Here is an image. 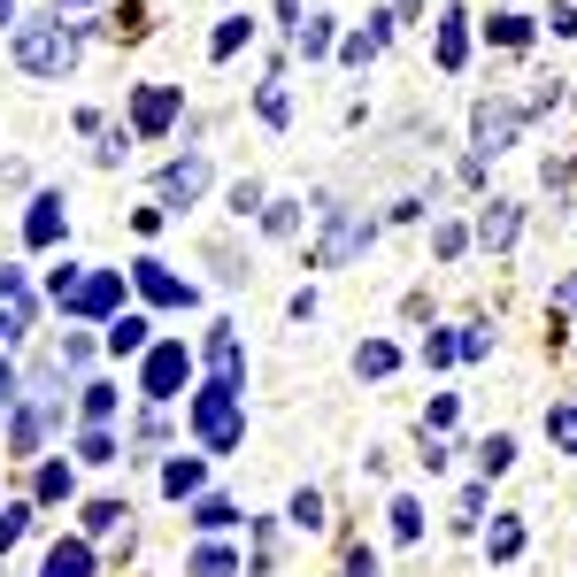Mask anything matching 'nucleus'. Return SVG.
I'll use <instances>...</instances> for the list:
<instances>
[{"label":"nucleus","mask_w":577,"mask_h":577,"mask_svg":"<svg viewBox=\"0 0 577 577\" xmlns=\"http://www.w3.org/2000/svg\"><path fill=\"white\" fill-rule=\"evenodd\" d=\"M516 223H524V216H516L509 201H492V208L477 216V239H485V246H509V239H516Z\"/></svg>","instance_id":"obj_16"},{"label":"nucleus","mask_w":577,"mask_h":577,"mask_svg":"<svg viewBox=\"0 0 577 577\" xmlns=\"http://www.w3.org/2000/svg\"><path fill=\"white\" fill-rule=\"evenodd\" d=\"M116 524H124L116 501H93V509H86V531H116Z\"/></svg>","instance_id":"obj_37"},{"label":"nucleus","mask_w":577,"mask_h":577,"mask_svg":"<svg viewBox=\"0 0 577 577\" xmlns=\"http://www.w3.org/2000/svg\"><path fill=\"white\" fill-rule=\"evenodd\" d=\"M193 577H239L231 547H201V554H193Z\"/></svg>","instance_id":"obj_22"},{"label":"nucleus","mask_w":577,"mask_h":577,"mask_svg":"<svg viewBox=\"0 0 577 577\" xmlns=\"http://www.w3.org/2000/svg\"><path fill=\"white\" fill-rule=\"evenodd\" d=\"M0 316L24 332V316H31V285H24V270H0Z\"/></svg>","instance_id":"obj_15"},{"label":"nucleus","mask_w":577,"mask_h":577,"mask_svg":"<svg viewBox=\"0 0 577 577\" xmlns=\"http://www.w3.org/2000/svg\"><path fill=\"white\" fill-rule=\"evenodd\" d=\"M9 16H16V0H0V24H9Z\"/></svg>","instance_id":"obj_42"},{"label":"nucleus","mask_w":577,"mask_h":577,"mask_svg":"<svg viewBox=\"0 0 577 577\" xmlns=\"http://www.w3.org/2000/svg\"><path fill=\"white\" fill-rule=\"evenodd\" d=\"M86 416H93V424L116 416V393H108V385H86Z\"/></svg>","instance_id":"obj_32"},{"label":"nucleus","mask_w":577,"mask_h":577,"mask_svg":"<svg viewBox=\"0 0 577 577\" xmlns=\"http://www.w3.org/2000/svg\"><path fill=\"white\" fill-rule=\"evenodd\" d=\"M447 424H454V393H439V400H432V408H424V432H432V439H439V432H447Z\"/></svg>","instance_id":"obj_33"},{"label":"nucleus","mask_w":577,"mask_h":577,"mask_svg":"<svg viewBox=\"0 0 577 577\" xmlns=\"http://www.w3.org/2000/svg\"><path fill=\"white\" fill-rule=\"evenodd\" d=\"M293 524H300V531L323 524V501H316V492H293Z\"/></svg>","instance_id":"obj_34"},{"label":"nucleus","mask_w":577,"mask_h":577,"mask_svg":"<svg viewBox=\"0 0 577 577\" xmlns=\"http://www.w3.org/2000/svg\"><path fill=\"white\" fill-rule=\"evenodd\" d=\"M485 347H492V339H485V332H454V362H477V355H485Z\"/></svg>","instance_id":"obj_39"},{"label":"nucleus","mask_w":577,"mask_h":577,"mask_svg":"<svg viewBox=\"0 0 577 577\" xmlns=\"http://www.w3.org/2000/svg\"><path fill=\"white\" fill-rule=\"evenodd\" d=\"M477 154H501L509 139H516V124H524V108H509V101H477Z\"/></svg>","instance_id":"obj_5"},{"label":"nucleus","mask_w":577,"mask_h":577,"mask_svg":"<svg viewBox=\"0 0 577 577\" xmlns=\"http://www.w3.org/2000/svg\"><path fill=\"white\" fill-rule=\"evenodd\" d=\"M69 54H77V39H69L62 24H31V31H16V62H24L31 77H62Z\"/></svg>","instance_id":"obj_2"},{"label":"nucleus","mask_w":577,"mask_h":577,"mask_svg":"<svg viewBox=\"0 0 577 577\" xmlns=\"http://www.w3.org/2000/svg\"><path fill=\"white\" fill-rule=\"evenodd\" d=\"M293 47H300V54H332V16L300 24V31H293Z\"/></svg>","instance_id":"obj_24"},{"label":"nucleus","mask_w":577,"mask_h":577,"mask_svg":"<svg viewBox=\"0 0 577 577\" xmlns=\"http://www.w3.org/2000/svg\"><path fill=\"white\" fill-rule=\"evenodd\" d=\"M116 300H124V278H116V270H93V278H77V285L62 293L69 316H108Z\"/></svg>","instance_id":"obj_4"},{"label":"nucleus","mask_w":577,"mask_h":577,"mask_svg":"<svg viewBox=\"0 0 577 577\" xmlns=\"http://www.w3.org/2000/svg\"><path fill=\"white\" fill-rule=\"evenodd\" d=\"M470 54V16H439V69H462Z\"/></svg>","instance_id":"obj_14"},{"label":"nucleus","mask_w":577,"mask_h":577,"mask_svg":"<svg viewBox=\"0 0 577 577\" xmlns=\"http://www.w3.org/2000/svg\"><path fill=\"white\" fill-rule=\"evenodd\" d=\"M246 31H255V24H246V16H231V24H216V62H223V54H239V47H246Z\"/></svg>","instance_id":"obj_27"},{"label":"nucleus","mask_w":577,"mask_h":577,"mask_svg":"<svg viewBox=\"0 0 577 577\" xmlns=\"http://www.w3.org/2000/svg\"><path fill=\"white\" fill-rule=\"evenodd\" d=\"M370 246V216H355V208H332V223H323V246H316V262L323 270H339V262H355Z\"/></svg>","instance_id":"obj_3"},{"label":"nucleus","mask_w":577,"mask_h":577,"mask_svg":"<svg viewBox=\"0 0 577 577\" xmlns=\"http://www.w3.org/2000/svg\"><path fill=\"white\" fill-rule=\"evenodd\" d=\"M393 362H400V355H393L385 339H370V347H355V377H385Z\"/></svg>","instance_id":"obj_20"},{"label":"nucleus","mask_w":577,"mask_h":577,"mask_svg":"<svg viewBox=\"0 0 577 577\" xmlns=\"http://www.w3.org/2000/svg\"><path fill=\"white\" fill-rule=\"evenodd\" d=\"M77 454H86V462H116V439H108V432L93 424V432H86V447H77Z\"/></svg>","instance_id":"obj_36"},{"label":"nucleus","mask_w":577,"mask_h":577,"mask_svg":"<svg viewBox=\"0 0 577 577\" xmlns=\"http://www.w3.org/2000/svg\"><path fill=\"white\" fill-rule=\"evenodd\" d=\"M231 516H239V509L223 501V492H201V501H193V524H201V531H223Z\"/></svg>","instance_id":"obj_19"},{"label":"nucleus","mask_w":577,"mask_h":577,"mask_svg":"<svg viewBox=\"0 0 577 577\" xmlns=\"http://www.w3.org/2000/svg\"><path fill=\"white\" fill-rule=\"evenodd\" d=\"M62 9H86V0H62Z\"/></svg>","instance_id":"obj_44"},{"label":"nucleus","mask_w":577,"mask_h":577,"mask_svg":"<svg viewBox=\"0 0 577 577\" xmlns=\"http://www.w3.org/2000/svg\"><path fill=\"white\" fill-rule=\"evenodd\" d=\"M262 116H270V124H285V116H293V101H285V86H278V77L262 86Z\"/></svg>","instance_id":"obj_35"},{"label":"nucleus","mask_w":577,"mask_h":577,"mask_svg":"<svg viewBox=\"0 0 577 577\" xmlns=\"http://www.w3.org/2000/svg\"><path fill=\"white\" fill-rule=\"evenodd\" d=\"M108 347H116V355H139V347H146V316H116V323H108Z\"/></svg>","instance_id":"obj_18"},{"label":"nucleus","mask_w":577,"mask_h":577,"mask_svg":"<svg viewBox=\"0 0 577 577\" xmlns=\"http://www.w3.org/2000/svg\"><path fill=\"white\" fill-rule=\"evenodd\" d=\"M9 332H16V323H9V316H0V339H9Z\"/></svg>","instance_id":"obj_43"},{"label":"nucleus","mask_w":577,"mask_h":577,"mask_svg":"<svg viewBox=\"0 0 577 577\" xmlns=\"http://www.w3.org/2000/svg\"><path fill=\"white\" fill-rule=\"evenodd\" d=\"M24 531H31V509H24V501H16V509H0V554H9Z\"/></svg>","instance_id":"obj_26"},{"label":"nucleus","mask_w":577,"mask_h":577,"mask_svg":"<svg viewBox=\"0 0 577 577\" xmlns=\"http://www.w3.org/2000/svg\"><path fill=\"white\" fill-rule=\"evenodd\" d=\"M547 439L577 454V408H547Z\"/></svg>","instance_id":"obj_25"},{"label":"nucleus","mask_w":577,"mask_h":577,"mask_svg":"<svg viewBox=\"0 0 577 577\" xmlns=\"http://www.w3.org/2000/svg\"><path fill=\"white\" fill-rule=\"evenodd\" d=\"M39 501H69V470H62V462L39 470Z\"/></svg>","instance_id":"obj_29"},{"label":"nucleus","mask_w":577,"mask_h":577,"mask_svg":"<svg viewBox=\"0 0 577 577\" xmlns=\"http://www.w3.org/2000/svg\"><path fill=\"white\" fill-rule=\"evenodd\" d=\"M477 462H485V477H501V470L516 462V439H501V432H492V439L477 447Z\"/></svg>","instance_id":"obj_23"},{"label":"nucleus","mask_w":577,"mask_h":577,"mask_svg":"<svg viewBox=\"0 0 577 577\" xmlns=\"http://www.w3.org/2000/svg\"><path fill=\"white\" fill-rule=\"evenodd\" d=\"M208 370H216L208 385H231V393H239V370H246V355H239V339H231V332H216V339H208Z\"/></svg>","instance_id":"obj_13"},{"label":"nucleus","mask_w":577,"mask_h":577,"mask_svg":"<svg viewBox=\"0 0 577 577\" xmlns=\"http://www.w3.org/2000/svg\"><path fill=\"white\" fill-rule=\"evenodd\" d=\"M162 492H178V501H185V492H201V454H178L170 470H162Z\"/></svg>","instance_id":"obj_17"},{"label":"nucleus","mask_w":577,"mask_h":577,"mask_svg":"<svg viewBox=\"0 0 577 577\" xmlns=\"http://www.w3.org/2000/svg\"><path fill=\"white\" fill-rule=\"evenodd\" d=\"M262 223H270L278 239H293V231H300V208H293V201H278V208H262Z\"/></svg>","instance_id":"obj_31"},{"label":"nucleus","mask_w":577,"mask_h":577,"mask_svg":"<svg viewBox=\"0 0 577 577\" xmlns=\"http://www.w3.org/2000/svg\"><path fill=\"white\" fill-rule=\"evenodd\" d=\"M193 432H201L208 454H231V447L246 439V424H239V393H231V385H208V393L193 400Z\"/></svg>","instance_id":"obj_1"},{"label":"nucleus","mask_w":577,"mask_h":577,"mask_svg":"<svg viewBox=\"0 0 577 577\" xmlns=\"http://www.w3.org/2000/svg\"><path fill=\"white\" fill-rule=\"evenodd\" d=\"M516 547H524V524H516V516H501V524H492V539H485V554H492V562H509Z\"/></svg>","instance_id":"obj_21"},{"label":"nucleus","mask_w":577,"mask_h":577,"mask_svg":"<svg viewBox=\"0 0 577 577\" xmlns=\"http://www.w3.org/2000/svg\"><path fill=\"white\" fill-rule=\"evenodd\" d=\"M208 193V154H185V162H170V170H162V201H201Z\"/></svg>","instance_id":"obj_7"},{"label":"nucleus","mask_w":577,"mask_h":577,"mask_svg":"<svg viewBox=\"0 0 577 577\" xmlns=\"http://www.w3.org/2000/svg\"><path fill=\"white\" fill-rule=\"evenodd\" d=\"M485 31H492V39H501V47H524V39H531V24H524V16H492Z\"/></svg>","instance_id":"obj_30"},{"label":"nucleus","mask_w":577,"mask_h":577,"mask_svg":"<svg viewBox=\"0 0 577 577\" xmlns=\"http://www.w3.org/2000/svg\"><path fill=\"white\" fill-rule=\"evenodd\" d=\"M9 400H16V370H9V362H0V408H9Z\"/></svg>","instance_id":"obj_41"},{"label":"nucleus","mask_w":577,"mask_h":577,"mask_svg":"<svg viewBox=\"0 0 577 577\" xmlns=\"http://www.w3.org/2000/svg\"><path fill=\"white\" fill-rule=\"evenodd\" d=\"M39 577H93V547H86V539H62V547H47Z\"/></svg>","instance_id":"obj_11"},{"label":"nucleus","mask_w":577,"mask_h":577,"mask_svg":"<svg viewBox=\"0 0 577 577\" xmlns=\"http://www.w3.org/2000/svg\"><path fill=\"white\" fill-rule=\"evenodd\" d=\"M62 223H69L62 193H39V201H31V216H24V239H31V246H54V239H62Z\"/></svg>","instance_id":"obj_9"},{"label":"nucleus","mask_w":577,"mask_h":577,"mask_svg":"<svg viewBox=\"0 0 577 577\" xmlns=\"http://www.w3.org/2000/svg\"><path fill=\"white\" fill-rule=\"evenodd\" d=\"M139 385H146V400H170V393L185 385V347H146Z\"/></svg>","instance_id":"obj_6"},{"label":"nucleus","mask_w":577,"mask_h":577,"mask_svg":"<svg viewBox=\"0 0 577 577\" xmlns=\"http://www.w3.org/2000/svg\"><path fill=\"white\" fill-rule=\"evenodd\" d=\"M424 531V509L416 501H393V539H416Z\"/></svg>","instance_id":"obj_28"},{"label":"nucleus","mask_w":577,"mask_h":577,"mask_svg":"<svg viewBox=\"0 0 577 577\" xmlns=\"http://www.w3.org/2000/svg\"><path fill=\"white\" fill-rule=\"evenodd\" d=\"M131 278H139V293H146L154 308H193V285H185V278H170L162 262H139Z\"/></svg>","instance_id":"obj_8"},{"label":"nucleus","mask_w":577,"mask_h":577,"mask_svg":"<svg viewBox=\"0 0 577 577\" xmlns=\"http://www.w3.org/2000/svg\"><path fill=\"white\" fill-rule=\"evenodd\" d=\"M47 408H54L47 393H39L31 408H16V424H9V447H16V454H39V439H47Z\"/></svg>","instance_id":"obj_12"},{"label":"nucleus","mask_w":577,"mask_h":577,"mask_svg":"<svg viewBox=\"0 0 577 577\" xmlns=\"http://www.w3.org/2000/svg\"><path fill=\"white\" fill-rule=\"evenodd\" d=\"M131 124H139V131H170V124H178V93H170V86H146V93L131 101Z\"/></svg>","instance_id":"obj_10"},{"label":"nucleus","mask_w":577,"mask_h":577,"mask_svg":"<svg viewBox=\"0 0 577 577\" xmlns=\"http://www.w3.org/2000/svg\"><path fill=\"white\" fill-rule=\"evenodd\" d=\"M424 362H432V370L454 362V332H432V339H424Z\"/></svg>","instance_id":"obj_38"},{"label":"nucleus","mask_w":577,"mask_h":577,"mask_svg":"<svg viewBox=\"0 0 577 577\" xmlns=\"http://www.w3.org/2000/svg\"><path fill=\"white\" fill-rule=\"evenodd\" d=\"M347 577H377V562H370V547H355V554H347Z\"/></svg>","instance_id":"obj_40"}]
</instances>
